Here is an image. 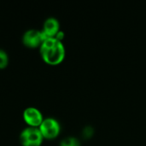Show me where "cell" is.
Instances as JSON below:
<instances>
[{
    "mask_svg": "<svg viewBox=\"0 0 146 146\" xmlns=\"http://www.w3.org/2000/svg\"><path fill=\"white\" fill-rule=\"evenodd\" d=\"M44 139L38 127H27L19 135V140L22 146H40Z\"/></svg>",
    "mask_w": 146,
    "mask_h": 146,
    "instance_id": "7a4b0ae2",
    "label": "cell"
},
{
    "mask_svg": "<svg viewBox=\"0 0 146 146\" xmlns=\"http://www.w3.org/2000/svg\"><path fill=\"white\" fill-rule=\"evenodd\" d=\"M45 38H46L41 30L37 28H29L22 34L21 40L26 47L37 48L40 47Z\"/></svg>",
    "mask_w": 146,
    "mask_h": 146,
    "instance_id": "277c9868",
    "label": "cell"
},
{
    "mask_svg": "<svg viewBox=\"0 0 146 146\" xmlns=\"http://www.w3.org/2000/svg\"><path fill=\"white\" fill-rule=\"evenodd\" d=\"M59 146H80V141L76 137L68 136L60 141Z\"/></svg>",
    "mask_w": 146,
    "mask_h": 146,
    "instance_id": "52a82bcc",
    "label": "cell"
},
{
    "mask_svg": "<svg viewBox=\"0 0 146 146\" xmlns=\"http://www.w3.org/2000/svg\"><path fill=\"white\" fill-rule=\"evenodd\" d=\"M9 55L3 49L0 48V69L5 68L9 64Z\"/></svg>",
    "mask_w": 146,
    "mask_h": 146,
    "instance_id": "ba28073f",
    "label": "cell"
},
{
    "mask_svg": "<svg viewBox=\"0 0 146 146\" xmlns=\"http://www.w3.org/2000/svg\"><path fill=\"white\" fill-rule=\"evenodd\" d=\"M39 53L45 63L57 65L63 61L66 50L62 41L56 38H47L40 45Z\"/></svg>",
    "mask_w": 146,
    "mask_h": 146,
    "instance_id": "6da1fadb",
    "label": "cell"
},
{
    "mask_svg": "<svg viewBox=\"0 0 146 146\" xmlns=\"http://www.w3.org/2000/svg\"><path fill=\"white\" fill-rule=\"evenodd\" d=\"M45 38H55L57 33L60 31L59 21L53 16L48 17L43 23V27L41 29Z\"/></svg>",
    "mask_w": 146,
    "mask_h": 146,
    "instance_id": "8992f818",
    "label": "cell"
},
{
    "mask_svg": "<svg viewBox=\"0 0 146 146\" xmlns=\"http://www.w3.org/2000/svg\"><path fill=\"white\" fill-rule=\"evenodd\" d=\"M55 38H56V39L60 40V41H62V39H63V38H64V33H63L62 30H60V31L57 33V34L56 35Z\"/></svg>",
    "mask_w": 146,
    "mask_h": 146,
    "instance_id": "30bf717a",
    "label": "cell"
},
{
    "mask_svg": "<svg viewBox=\"0 0 146 146\" xmlns=\"http://www.w3.org/2000/svg\"><path fill=\"white\" fill-rule=\"evenodd\" d=\"M38 128L45 139H54L60 134L61 132V125L54 117L44 118Z\"/></svg>",
    "mask_w": 146,
    "mask_h": 146,
    "instance_id": "3957f363",
    "label": "cell"
},
{
    "mask_svg": "<svg viewBox=\"0 0 146 146\" xmlns=\"http://www.w3.org/2000/svg\"><path fill=\"white\" fill-rule=\"evenodd\" d=\"M22 117L27 127H38L44 119L42 112L36 107H27L23 110Z\"/></svg>",
    "mask_w": 146,
    "mask_h": 146,
    "instance_id": "5b68a950",
    "label": "cell"
},
{
    "mask_svg": "<svg viewBox=\"0 0 146 146\" xmlns=\"http://www.w3.org/2000/svg\"><path fill=\"white\" fill-rule=\"evenodd\" d=\"M94 133V129L92 126H86L84 127L83 131H82V135L84 138L86 139H90L93 136Z\"/></svg>",
    "mask_w": 146,
    "mask_h": 146,
    "instance_id": "9c48e42d",
    "label": "cell"
}]
</instances>
